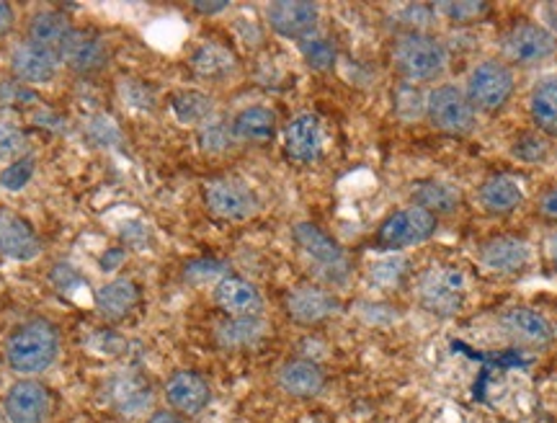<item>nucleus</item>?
Here are the masks:
<instances>
[{
	"label": "nucleus",
	"instance_id": "1",
	"mask_svg": "<svg viewBox=\"0 0 557 423\" xmlns=\"http://www.w3.org/2000/svg\"><path fill=\"white\" fill-rule=\"evenodd\" d=\"M5 364L16 374H39L58 362L60 357V331L45 318L21 323L5 338Z\"/></svg>",
	"mask_w": 557,
	"mask_h": 423
},
{
	"label": "nucleus",
	"instance_id": "2",
	"mask_svg": "<svg viewBox=\"0 0 557 423\" xmlns=\"http://www.w3.org/2000/svg\"><path fill=\"white\" fill-rule=\"evenodd\" d=\"M449 54L444 50V45L429 34L410 32L395 41L393 47V62L395 71H398L408 83H426L434 80L444 73L447 67Z\"/></svg>",
	"mask_w": 557,
	"mask_h": 423
},
{
	"label": "nucleus",
	"instance_id": "3",
	"mask_svg": "<svg viewBox=\"0 0 557 423\" xmlns=\"http://www.w3.org/2000/svg\"><path fill=\"white\" fill-rule=\"evenodd\" d=\"M465 289H468L465 274L451 266H431L416 282V297L421 308L442 318L457 315L462 310Z\"/></svg>",
	"mask_w": 557,
	"mask_h": 423
},
{
	"label": "nucleus",
	"instance_id": "4",
	"mask_svg": "<svg viewBox=\"0 0 557 423\" xmlns=\"http://www.w3.org/2000/svg\"><path fill=\"white\" fill-rule=\"evenodd\" d=\"M295 242L302 251L305 259L310 261V266L329 282H344L348 276V259L344 248L338 246L331 235H325L318 225L312 222H297L295 231Z\"/></svg>",
	"mask_w": 557,
	"mask_h": 423
},
{
	"label": "nucleus",
	"instance_id": "5",
	"mask_svg": "<svg viewBox=\"0 0 557 423\" xmlns=\"http://www.w3.org/2000/svg\"><path fill=\"white\" fill-rule=\"evenodd\" d=\"M426 116L447 135H468L475 127V107L455 86H438L426 99Z\"/></svg>",
	"mask_w": 557,
	"mask_h": 423
},
{
	"label": "nucleus",
	"instance_id": "6",
	"mask_svg": "<svg viewBox=\"0 0 557 423\" xmlns=\"http://www.w3.org/2000/svg\"><path fill=\"white\" fill-rule=\"evenodd\" d=\"M436 233V214H431L423 207H408L400 210L382 222L377 242L389 251H398V248L418 246V242L429 240Z\"/></svg>",
	"mask_w": 557,
	"mask_h": 423
},
{
	"label": "nucleus",
	"instance_id": "7",
	"mask_svg": "<svg viewBox=\"0 0 557 423\" xmlns=\"http://www.w3.org/2000/svg\"><path fill=\"white\" fill-rule=\"evenodd\" d=\"M513 94V75L504 62L487 60L472 71L468 80V99L475 109L498 111Z\"/></svg>",
	"mask_w": 557,
	"mask_h": 423
},
{
	"label": "nucleus",
	"instance_id": "8",
	"mask_svg": "<svg viewBox=\"0 0 557 423\" xmlns=\"http://www.w3.org/2000/svg\"><path fill=\"white\" fill-rule=\"evenodd\" d=\"M557 41L547 29L537 24H517L511 26L500 39V54L511 65H537L553 58Z\"/></svg>",
	"mask_w": 557,
	"mask_h": 423
},
{
	"label": "nucleus",
	"instance_id": "9",
	"mask_svg": "<svg viewBox=\"0 0 557 423\" xmlns=\"http://www.w3.org/2000/svg\"><path fill=\"white\" fill-rule=\"evenodd\" d=\"M52 393L37 380H21L11 385L3 398V413L9 423H45L52 415Z\"/></svg>",
	"mask_w": 557,
	"mask_h": 423
},
{
	"label": "nucleus",
	"instance_id": "10",
	"mask_svg": "<svg viewBox=\"0 0 557 423\" xmlns=\"http://www.w3.org/2000/svg\"><path fill=\"white\" fill-rule=\"evenodd\" d=\"M207 210L220 220L240 222L256 212V194L238 178H212L205 186Z\"/></svg>",
	"mask_w": 557,
	"mask_h": 423
},
{
	"label": "nucleus",
	"instance_id": "11",
	"mask_svg": "<svg viewBox=\"0 0 557 423\" xmlns=\"http://www.w3.org/2000/svg\"><path fill=\"white\" fill-rule=\"evenodd\" d=\"M325 145V132H323V122H320L318 114H297L295 120L287 124L284 129V150L295 163H315L323 152Z\"/></svg>",
	"mask_w": 557,
	"mask_h": 423
},
{
	"label": "nucleus",
	"instance_id": "12",
	"mask_svg": "<svg viewBox=\"0 0 557 423\" xmlns=\"http://www.w3.org/2000/svg\"><path fill=\"white\" fill-rule=\"evenodd\" d=\"M320 11L315 3H299V0H278L267 9V21L278 37L284 39H308L315 32Z\"/></svg>",
	"mask_w": 557,
	"mask_h": 423
},
{
	"label": "nucleus",
	"instance_id": "13",
	"mask_svg": "<svg viewBox=\"0 0 557 423\" xmlns=\"http://www.w3.org/2000/svg\"><path fill=\"white\" fill-rule=\"evenodd\" d=\"M41 253V240L21 214L0 210V256L11 261H34Z\"/></svg>",
	"mask_w": 557,
	"mask_h": 423
},
{
	"label": "nucleus",
	"instance_id": "14",
	"mask_svg": "<svg viewBox=\"0 0 557 423\" xmlns=\"http://www.w3.org/2000/svg\"><path fill=\"white\" fill-rule=\"evenodd\" d=\"M60 62H65L70 71L75 73H96L107 67L109 47L99 34L73 29L65 47L60 50Z\"/></svg>",
	"mask_w": 557,
	"mask_h": 423
},
{
	"label": "nucleus",
	"instance_id": "15",
	"mask_svg": "<svg viewBox=\"0 0 557 423\" xmlns=\"http://www.w3.org/2000/svg\"><path fill=\"white\" fill-rule=\"evenodd\" d=\"M214 302L230 318H259L263 310V297L259 289L248 279L235 274H227L225 279L218 282V287H214Z\"/></svg>",
	"mask_w": 557,
	"mask_h": 423
},
{
	"label": "nucleus",
	"instance_id": "16",
	"mask_svg": "<svg viewBox=\"0 0 557 423\" xmlns=\"http://www.w3.org/2000/svg\"><path fill=\"white\" fill-rule=\"evenodd\" d=\"M500 331L511 338L513 344L521 346H547L553 341V325L547 323V318L529 308H508L498 315Z\"/></svg>",
	"mask_w": 557,
	"mask_h": 423
},
{
	"label": "nucleus",
	"instance_id": "17",
	"mask_svg": "<svg viewBox=\"0 0 557 423\" xmlns=\"http://www.w3.org/2000/svg\"><path fill=\"white\" fill-rule=\"evenodd\" d=\"M165 398L176 408V413L184 415H197L209 406L212 390L209 383L197 372H176L171 374V380L165 383Z\"/></svg>",
	"mask_w": 557,
	"mask_h": 423
},
{
	"label": "nucleus",
	"instance_id": "18",
	"mask_svg": "<svg viewBox=\"0 0 557 423\" xmlns=\"http://www.w3.org/2000/svg\"><path fill=\"white\" fill-rule=\"evenodd\" d=\"M11 67L16 80L26 83V86H32V83L37 86V83H50L58 75L60 58L32 45V41H21L11 54Z\"/></svg>",
	"mask_w": 557,
	"mask_h": 423
},
{
	"label": "nucleus",
	"instance_id": "19",
	"mask_svg": "<svg viewBox=\"0 0 557 423\" xmlns=\"http://www.w3.org/2000/svg\"><path fill=\"white\" fill-rule=\"evenodd\" d=\"M532 251L521 238H511V235H498L483 242L480 248V261L485 269L498 274H517L521 269L529 266Z\"/></svg>",
	"mask_w": 557,
	"mask_h": 423
},
{
	"label": "nucleus",
	"instance_id": "20",
	"mask_svg": "<svg viewBox=\"0 0 557 423\" xmlns=\"http://www.w3.org/2000/svg\"><path fill=\"white\" fill-rule=\"evenodd\" d=\"M338 310V297L320 287H297L287 295V313L292 321L302 325L325 321V318L336 315Z\"/></svg>",
	"mask_w": 557,
	"mask_h": 423
},
{
	"label": "nucleus",
	"instance_id": "21",
	"mask_svg": "<svg viewBox=\"0 0 557 423\" xmlns=\"http://www.w3.org/2000/svg\"><path fill=\"white\" fill-rule=\"evenodd\" d=\"M111 403L122 415H139L152 406V387L143 374L122 372L109 387Z\"/></svg>",
	"mask_w": 557,
	"mask_h": 423
},
{
	"label": "nucleus",
	"instance_id": "22",
	"mask_svg": "<svg viewBox=\"0 0 557 423\" xmlns=\"http://www.w3.org/2000/svg\"><path fill=\"white\" fill-rule=\"evenodd\" d=\"M278 385L282 390L292 395V398H315V395L323 393L325 387V374L315 362L310 359H292L282 366L278 372Z\"/></svg>",
	"mask_w": 557,
	"mask_h": 423
},
{
	"label": "nucleus",
	"instance_id": "23",
	"mask_svg": "<svg viewBox=\"0 0 557 423\" xmlns=\"http://www.w3.org/2000/svg\"><path fill=\"white\" fill-rule=\"evenodd\" d=\"M70 34H73V24H70L65 13L60 11H39L34 13L29 21V29H26V41L41 47V50L58 54L65 47Z\"/></svg>",
	"mask_w": 557,
	"mask_h": 423
},
{
	"label": "nucleus",
	"instance_id": "24",
	"mask_svg": "<svg viewBox=\"0 0 557 423\" xmlns=\"http://www.w3.org/2000/svg\"><path fill=\"white\" fill-rule=\"evenodd\" d=\"M139 287L132 279H114L96 293V310L107 321H122L139 304Z\"/></svg>",
	"mask_w": 557,
	"mask_h": 423
},
{
	"label": "nucleus",
	"instance_id": "25",
	"mask_svg": "<svg viewBox=\"0 0 557 423\" xmlns=\"http://www.w3.org/2000/svg\"><path fill=\"white\" fill-rule=\"evenodd\" d=\"M233 137L240 142L267 145L276 135V114L267 107L243 109L233 122Z\"/></svg>",
	"mask_w": 557,
	"mask_h": 423
},
{
	"label": "nucleus",
	"instance_id": "26",
	"mask_svg": "<svg viewBox=\"0 0 557 423\" xmlns=\"http://www.w3.org/2000/svg\"><path fill=\"white\" fill-rule=\"evenodd\" d=\"M524 199L521 186L511 176H493L480 186V207L491 214H506L517 210Z\"/></svg>",
	"mask_w": 557,
	"mask_h": 423
},
{
	"label": "nucleus",
	"instance_id": "27",
	"mask_svg": "<svg viewBox=\"0 0 557 423\" xmlns=\"http://www.w3.org/2000/svg\"><path fill=\"white\" fill-rule=\"evenodd\" d=\"M529 111L537 127L549 137H557V75H547L534 86Z\"/></svg>",
	"mask_w": 557,
	"mask_h": 423
},
{
	"label": "nucleus",
	"instance_id": "28",
	"mask_svg": "<svg viewBox=\"0 0 557 423\" xmlns=\"http://www.w3.org/2000/svg\"><path fill=\"white\" fill-rule=\"evenodd\" d=\"M267 333V323L261 318H230L218 325V344L225 349H246V346L259 344Z\"/></svg>",
	"mask_w": 557,
	"mask_h": 423
},
{
	"label": "nucleus",
	"instance_id": "29",
	"mask_svg": "<svg viewBox=\"0 0 557 423\" xmlns=\"http://www.w3.org/2000/svg\"><path fill=\"white\" fill-rule=\"evenodd\" d=\"M194 73L207 80H220L235 67L233 52L225 50L222 45H201L197 52L191 54Z\"/></svg>",
	"mask_w": 557,
	"mask_h": 423
},
{
	"label": "nucleus",
	"instance_id": "30",
	"mask_svg": "<svg viewBox=\"0 0 557 423\" xmlns=\"http://www.w3.org/2000/svg\"><path fill=\"white\" fill-rule=\"evenodd\" d=\"M416 207H423L431 214L455 212L459 207V191L444 182H423L413 189Z\"/></svg>",
	"mask_w": 557,
	"mask_h": 423
},
{
	"label": "nucleus",
	"instance_id": "31",
	"mask_svg": "<svg viewBox=\"0 0 557 423\" xmlns=\"http://www.w3.org/2000/svg\"><path fill=\"white\" fill-rule=\"evenodd\" d=\"M171 109L181 124H197L209 120L212 99L201 91H178L171 96Z\"/></svg>",
	"mask_w": 557,
	"mask_h": 423
},
{
	"label": "nucleus",
	"instance_id": "32",
	"mask_svg": "<svg viewBox=\"0 0 557 423\" xmlns=\"http://www.w3.org/2000/svg\"><path fill=\"white\" fill-rule=\"evenodd\" d=\"M37 173V158L34 155H21L16 161H11L0 171V189L5 191H21L29 186V182Z\"/></svg>",
	"mask_w": 557,
	"mask_h": 423
},
{
	"label": "nucleus",
	"instance_id": "33",
	"mask_svg": "<svg viewBox=\"0 0 557 423\" xmlns=\"http://www.w3.org/2000/svg\"><path fill=\"white\" fill-rule=\"evenodd\" d=\"M393 99L395 114H398L403 122H413L421 116V111H426V99H423V94L418 91L413 83H400V86L395 88Z\"/></svg>",
	"mask_w": 557,
	"mask_h": 423
},
{
	"label": "nucleus",
	"instance_id": "34",
	"mask_svg": "<svg viewBox=\"0 0 557 423\" xmlns=\"http://www.w3.org/2000/svg\"><path fill=\"white\" fill-rule=\"evenodd\" d=\"M299 52L312 71H329L336 62V47L323 37H308L299 41Z\"/></svg>",
	"mask_w": 557,
	"mask_h": 423
},
{
	"label": "nucleus",
	"instance_id": "35",
	"mask_svg": "<svg viewBox=\"0 0 557 423\" xmlns=\"http://www.w3.org/2000/svg\"><path fill=\"white\" fill-rule=\"evenodd\" d=\"M184 276L191 284H207V282H220L227 276V263L218 259H197L189 261L184 269Z\"/></svg>",
	"mask_w": 557,
	"mask_h": 423
},
{
	"label": "nucleus",
	"instance_id": "36",
	"mask_svg": "<svg viewBox=\"0 0 557 423\" xmlns=\"http://www.w3.org/2000/svg\"><path fill=\"white\" fill-rule=\"evenodd\" d=\"M436 9L442 11L449 21L470 24V21L483 18V13L487 11V3H468V0H459V3H438Z\"/></svg>",
	"mask_w": 557,
	"mask_h": 423
},
{
	"label": "nucleus",
	"instance_id": "37",
	"mask_svg": "<svg viewBox=\"0 0 557 423\" xmlns=\"http://www.w3.org/2000/svg\"><path fill=\"white\" fill-rule=\"evenodd\" d=\"M37 101V94L26 83L5 80L0 83V107H29Z\"/></svg>",
	"mask_w": 557,
	"mask_h": 423
},
{
	"label": "nucleus",
	"instance_id": "38",
	"mask_svg": "<svg viewBox=\"0 0 557 423\" xmlns=\"http://www.w3.org/2000/svg\"><path fill=\"white\" fill-rule=\"evenodd\" d=\"M233 140H235L233 129H227L225 124H218V122L207 124V127L201 129V135H199L201 150H207V152H222V150H227L230 142H233Z\"/></svg>",
	"mask_w": 557,
	"mask_h": 423
},
{
	"label": "nucleus",
	"instance_id": "39",
	"mask_svg": "<svg viewBox=\"0 0 557 423\" xmlns=\"http://www.w3.org/2000/svg\"><path fill=\"white\" fill-rule=\"evenodd\" d=\"M26 148L24 129L11 122H0V158H13Z\"/></svg>",
	"mask_w": 557,
	"mask_h": 423
},
{
	"label": "nucleus",
	"instance_id": "40",
	"mask_svg": "<svg viewBox=\"0 0 557 423\" xmlns=\"http://www.w3.org/2000/svg\"><path fill=\"white\" fill-rule=\"evenodd\" d=\"M547 142L545 140H540V137H521V140L513 145V155L519 158V161H524V163H540L542 158L547 155Z\"/></svg>",
	"mask_w": 557,
	"mask_h": 423
},
{
	"label": "nucleus",
	"instance_id": "41",
	"mask_svg": "<svg viewBox=\"0 0 557 423\" xmlns=\"http://www.w3.org/2000/svg\"><path fill=\"white\" fill-rule=\"evenodd\" d=\"M50 282L58 293H73V289H78L86 284L83 282V276H78V272H75L70 263H58V266L50 272Z\"/></svg>",
	"mask_w": 557,
	"mask_h": 423
},
{
	"label": "nucleus",
	"instance_id": "42",
	"mask_svg": "<svg viewBox=\"0 0 557 423\" xmlns=\"http://www.w3.org/2000/svg\"><path fill=\"white\" fill-rule=\"evenodd\" d=\"M540 214L542 217H547V220H557V189H553V191H547L545 197L540 199Z\"/></svg>",
	"mask_w": 557,
	"mask_h": 423
},
{
	"label": "nucleus",
	"instance_id": "43",
	"mask_svg": "<svg viewBox=\"0 0 557 423\" xmlns=\"http://www.w3.org/2000/svg\"><path fill=\"white\" fill-rule=\"evenodd\" d=\"M124 261V251L122 248H111V251H107L101 256V269L103 272H114L116 266Z\"/></svg>",
	"mask_w": 557,
	"mask_h": 423
},
{
	"label": "nucleus",
	"instance_id": "44",
	"mask_svg": "<svg viewBox=\"0 0 557 423\" xmlns=\"http://www.w3.org/2000/svg\"><path fill=\"white\" fill-rule=\"evenodd\" d=\"M230 3H225V0H218V3H194L191 9L201 13V16H218V13H222L227 9Z\"/></svg>",
	"mask_w": 557,
	"mask_h": 423
},
{
	"label": "nucleus",
	"instance_id": "45",
	"mask_svg": "<svg viewBox=\"0 0 557 423\" xmlns=\"http://www.w3.org/2000/svg\"><path fill=\"white\" fill-rule=\"evenodd\" d=\"M11 26H13V9L9 3H3V0H0V37H3V34H9Z\"/></svg>",
	"mask_w": 557,
	"mask_h": 423
},
{
	"label": "nucleus",
	"instance_id": "46",
	"mask_svg": "<svg viewBox=\"0 0 557 423\" xmlns=\"http://www.w3.org/2000/svg\"><path fill=\"white\" fill-rule=\"evenodd\" d=\"M148 423H186L184 415L176 411H156L150 415Z\"/></svg>",
	"mask_w": 557,
	"mask_h": 423
},
{
	"label": "nucleus",
	"instance_id": "47",
	"mask_svg": "<svg viewBox=\"0 0 557 423\" xmlns=\"http://www.w3.org/2000/svg\"><path fill=\"white\" fill-rule=\"evenodd\" d=\"M545 18H547L549 29H553V34L557 37V3H547L545 5Z\"/></svg>",
	"mask_w": 557,
	"mask_h": 423
},
{
	"label": "nucleus",
	"instance_id": "48",
	"mask_svg": "<svg viewBox=\"0 0 557 423\" xmlns=\"http://www.w3.org/2000/svg\"><path fill=\"white\" fill-rule=\"evenodd\" d=\"M549 256H553V263L557 269V231L553 233V238H549Z\"/></svg>",
	"mask_w": 557,
	"mask_h": 423
},
{
	"label": "nucleus",
	"instance_id": "49",
	"mask_svg": "<svg viewBox=\"0 0 557 423\" xmlns=\"http://www.w3.org/2000/svg\"><path fill=\"white\" fill-rule=\"evenodd\" d=\"M315 423H323V421H315Z\"/></svg>",
	"mask_w": 557,
	"mask_h": 423
}]
</instances>
